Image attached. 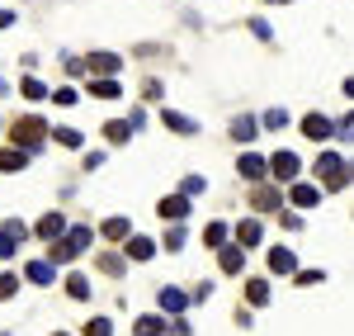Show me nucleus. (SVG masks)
Segmentation results:
<instances>
[{"mask_svg": "<svg viewBox=\"0 0 354 336\" xmlns=\"http://www.w3.org/2000/svg\"><path fill=\"white\" fill-rule=\"evenodd\" d=\"M48 133H53V128H48L38 114H28V118H15V128H10V142H15V147H24V152H38Z\"/></svg>", "mask_w": 354, "mask_h": 336, "instance_id": "f257e3e1", "label": "nucleus"}, {"mask_svg": "<svg viewBox=\"0 0 354 336\" xmlns=\"http://www.w3.org/2000/svg\"><path fill=\"white\" fill-rule=\"evenodd\" d=\"M24 242H28V227L19 223V218H5V223H0V256H15Z\"/></svg>", "mask_w": 354, "mask_h": 336, "instance_id": "f03ea898", "label": "nucleus"}, {"mask_svg": "<svg viewBox=\"0 0 354 336\" xmlns=\"http://www.w3.org/2000/svg\"><path fill=\"white\" fill-rule=\"evenodd\" d=\"M302 138L326 142V138H335V123H330L326 114H307V118H302Z\"/></svg>", "mask_w": 354, "mask_h": 336, "instance_id": "7ed1b4c3", "label": "nucleus"}, {"mask_svg": "<svg viewBox=\"0 0 354 336\" xmlns=\"http://www.w3.org/2000/svg\"><path fill=\"white\" fill-rule=\"evenodd\" d=\"M28 157H33V152L15 147V142H10V147H0V175H19V170L28 166Z\"/></svg>", "mask_w": 354, "mask_h": 336, "instance_id": "20e7f679", "label": "nucleus"}, {"mask_svg": "<svg viewBox=\"0 0 354 336\" xmlns=\"http://www.w3.org/2000/svg\"><path fill=\"white\" fill-rule=\"evenodd\" d=\"M85 71H90V76H118V71H123V57H113V53H90Z\"/></svg>", "mask_w": 354, "mask_h": 336, "instance_id": "39448f33", "label": "nucleus"}, {"mask_svg": "<svg viewBox=\"0 0 354 336\" xmlns=\"http://www.w3.org/2000/svg\"><path fill=\"white\" fill-rule=\"evenodd\" d=\"M298 170H302V161L293 157V152H274V157H270V175H274V180H293Z\"/></svg>", "mask_w": 354, "mask_h": 336, "instance_id": "423d86ee", "label": "nucleus"}, {"mask_svg": "<svg viewBox=\"0 0 354 336\" xmlns=\"http://www.w3.org/2000/svg\"><path fill=\"white\" fill-rule=\"evenodd\" d=\"M85 95H95V100H118L123 90L113 76H85Z\"/></svg>", "mask_w": 354, "mask_h": 336, "instance_id": "0eeeda50", "label": "nucleus"}, {"mask_svg": "<svg viewBox=\"0 0 354 336\" xmlns=\"http://www.w3.org/2000/svg\"><path fill=\"white\" fill-rule=\"evenodd\" d=\"M24 280L28 284H57V265L43 256V260H28L24 265Z\"/></svg>", "mask_w": 354, "mask_h": 336, "instance_id": "6e6552de", "label": "nucleus"}, {"mask_svg": "<svg viewBox=\"0 0 354 336\" xmlns=\"http://www.w3.org/2000/svg\"><path fill=\"white\" fill-rule=\"evenodd\" d=\"M161 218H170V223H180V218H189V195H170L161 199V209H156Z\"/></svg>", "mask_w": 354, "mask_h": 336, "instance_id": "1a4fd4ad", "label": "nucleus"}, {"mask_svg": "<svg viewBox=\"0 0 354 336\" xmlns=\"http://www.w3.org/2000/svg\"><path fill=\"white\" fill-rule=\"evenodd\" d=\"M270 270L274 275H298V256L288 251V247H274L270 251Z\"/></svg>", "mask_w": 354, "mask_h": 336, "instance_id": "9d476101", "label": "nucleus"}, {"mask_svg": "<svg viewBox=\"0 0 354 336\" xmlns=\"http://www.w3.org/2000/svg\"><path fill=\"white\" fill-rule=\"evenodd\" d=\"M33 232H38V237H43V242H57V237H62V232H66V218H62V213H43V218H38V227H33Z\"/></svg>", "mask_w": 354, "mask_h": 336, "instance_id": "9b49d317", "label": "nucleus"}, {"mask_svg": "<svg viewBox=\"0 0 354 336\" xmlns=\"http://www.w3.org/2000/svg\"><path fill=\"white\" fill-rule=\"evenodd\" d=\"M133 128H137V118H113V123H104V138H109L113 147H123V142L133 138Z\"/></svg>", "mask_w": 354, "mask_h": 336, "instance_id": "f8f14e48", "label": "nucleus"}, {"mask_svg": "<svg viewBox=\"0 0 354 336\" xmlns=\"http://www.w3.org/2000/svg\"><path fill=\"white\" fill-rule=\"evenodd\" d=\"M236 170H241L245 180H265V175H270V161H265V157H255V152H245Z\"/></svg>", "mask_w": 354, "mask_h": 336, "instance_id": "ddd939ff", "label": "nucleus"}, {"mask_svg": "<svg viewBox=\"0 0 354 336\" xmlns=\"http://www.w3.org/2000/svg\"><path fill=\"white\" fill-rule=\"evenodd\" d=\"M161 123H165V128H175L180 138H189V133H198V128H194V118H185V114H175V109H161Z\"/></svg>", "mask_w": 354, "mask_h": 336, "instance_id": "4468645a", "label": "nucleus"}, {"mask_svg": "<svg viewBox=\"0 0 354 336\" xmlns=\"http://www.w3.org/2000/svg\"><path fill=\"white\" fill-rule=\"evenodd\" d=\"M293 204L298 209H317L322 204V185H293Z\"/></svg>", "mask_w": 354, "mask_h": 336, "instance_id": "2eb2a0df", "label": "nucleus"}, {"mask_svg": "<svg viewBox=\"0 0 354 336\" xmlns=\"http://www.w3.org/2000/svg\"><path fill=\"white\" fill-rule=\"evenodd\" d=\"M100 232H104L109 242H128V237H133V223H128V218H104Z\"/></svg>", "mask_w": 354, "mask_h": 336, "instance_id": "dca6fc26", "label": "nucleus"}, {"mask_svg": "<svg viewBox=\"0 0 354 336\" xmlns=\"http://www.w3.org/2000/svg\"><path fill=\"white\" fill-rule=\"evenodd\" d=\"M123 251L133 256V260H151V256H156V242H151V237H128Z\"/></svg>", "mask_w": 354, "mask_h": 336, "instance_id": "f3484780", "label": "nucleus"}, {"mask_svg": "<svg viewBox=\"0 0 354 336\" xmlns=\"http://www.w3.org/2000/svg\"><path fill=\"white\" fill-rule=\"evenodd\" d=\"M241 265H245V247H222V270L227 275H241Z\"/></svg>", "mask_w": 354, "mask_h": 336, "instance_id": "a211bd4d", "label": "nucleus"}, {"mask_svg": "<svg viewBox=\"0 0 354 336\" xmlns=\"http://www.w3.org/2000/svg\"><path fill=\"white\" fill-rule=\"evenodd\" d=\"M19 95H24V100H33V105H38V100H48V95H53V90H48V85L38 81V76H24V81H19Z\"/></svg>", "mask_w": 354, "mask_h": 336, "instance_id": "6ab92c4d", "label": "nucleus"}, {"mask_svg": "<svg viewBox=\"0 0 354 336\" xmlns=\"http://www.w3.org/2000/svg\"><path fill=\"white\" fill-rule=\"evenodd\" d=\"M250 204H255V209H279L283 199H279V190H274V185H255V195H250Z\"/></svg>", "mask_w": 354, "mask_h": 336, "instance_id": "aec40b11", "label": "nucleus"}, {"mask_svg": "<svg viewBox=\"0 0 354 336\" xmlns=\"http://www.w3.org/2000/svg\"><path fill=\"white\" fill-rule=\"evenodd\" d=\"M255 242H260V223H255V218L236 223V247H255Z\"/></svg>", "mask_w": 354, "mask_h": 336, "instance_id": "412c9836", "label": "nucleus"}, {"mask_svg": "<svg viewBox=\"0 0 354 336\" xmlns=\"http://www.w3.org/2000/svg\"><path fill=\"white\" fill-rule=\"evenodd\" d=\"M255 128H260L255 118H236V123H232V138H236V142H255V138H260Z\"/></svg>", "mask_w": 354, "mask_h": 336, "instance_id": "4be33fe9", "label": "nucleus"}, {"mask_svg": "<svg viewBox=\"0 0 354 336\" xmlns=\"http://www.w3.org/2000/svg\"><path fill=\"white\" fill-rule=\"evenodd\" d=\"M245 299H250L255 308H260V303H270V284H265V280H245Z\"/></svg>", "mask_w": 354, "mask_h": 336, "instance_id": "5701e85b", "label": "nucleus"}, {"mask_svg": "<svg viewBox=\"0 0 354 336\" xmlns=\"http://www.w3.org/2000/svg\"><path fill=\"white\" fill-rule=\"evenodd\" d=\"M165 322L156 317V312H147V317H137V336H161Z\"/></svg>", "mask_w": 354, "mask_h": 336, "instance_id": "b1692460", "label": "nucleus"}, {"mask_svg": "<svg viewBox=\"0 0 354 336\" xmlns=\"http://www.w3.org/2000/svg\"><path fill=\"white\" fill-rule=\"evenodd\" d=\"M53 138L62 142V147H81V142H85V138H81V128H71V123H62V128H53Z\"/></svg>", "mask_w": 354, "mask_h": 336, "instance_id": "393cba45", "label": "nucleus"}, {"mask_svg": "<svg viewBox=\"0 0 354 336\" xmlns=\"http://www.w3.org/2000/svg\"><path fill=\"white\" fill-rule=\"evenodd\" d=\"M66 294H71L76 303H81V299H90V280H85V275H66Z\"/></svg>", "mask_w": 354, "mask_h": 336, "instance_id": "a878e982", "label": "nucleus"}, {"mask_svg": "<svg viewBox=\"0 0 354 336\" xmlns=\"http://www.w3.org/2000/svg\"><path fill=\"white\" fill-rule=\"evenodd\" d=\"M15 294H19V275H15V270H0V303L15 299Z\"/></svg>", "mask_w": 354, "mask_h": 336, "instance_id": "bb28decb", "label": "nucleus"}, {"mask_svg": "<svg viewBox=\"0 0 354 336\" xmlns=\"http://www.w3.org/2000/svg\"><path fill=\"white\" fill-rule=\"evenodd\" d=\"M156 299H161V308H170V312H180V308H185V303H189V299H185L180 289H161Z\"/></svg>", "mask_w": 354, "mask_h": 336, "instance_id": "cd10ccee", "label": "nucleus"}, {"mask_svg": "<svg viewBox=\"0 0 354 336\" xmlns=\"http://www.w3.org/2000/svg\"><path fill=\"white\" fill-rule=\"evenodd\" d=\"M53 100L62 105V109H71V105L81 100V90H76V85H57V90H53Z\"/></svg>", "mask_w": 354, "mask_h": 336, "instance_id": "c85d7f7f", "label": "nucleus"}, {"mask_svg": "<svg viewBox=\"0 0 354 336\" xmlns=\"http://www.w3.org/2000/svg\"><path fill=\"white\" fill-rule=\"evenodd\" d=\"M100 270H104V275H123V256L104 251V256H100Z\"/></svg>", "mask_w": 354, "mask_h": 336, "instance_id": "c756f323", "label": "nucleus"}, {"mask_svg": "<svg viewBox=\"0 0 354 336\" xmlns=\"http://www.w3.org/2000/svg\"><path fill=\"white\" fill-rule=\"evenodd\" d=\"M203 242H208V247H222V242H227V223H208Z\"/></svg>", "mask_w": 354, "mask_h": 336, "instance_id": "7c9ffc66", "label": "nucleus"}, {"mask_svg": "<svg viewBox=\"0 0 354 336\" xmlns=\"http://www.w3.org/2000/svg\"><path fill=\"white\" fill-rule=\"evenodd\" d=\"M85 336H113L109 317H95V322H85Z\"/></svg>", "mask_w": 354, "mask_h": 336, "instance_id": "2f4dec72", "label": "nucleus"}, {"mask_svg": "<svg viewBox=\"0 0 354 336\" xmlns=\"http://www.w3.org/2000/svg\"><path fill=\"white\" fill-rule=\"evenodd\" d=\"M180 247H185V227H170L165 232V251H180Z\"/></svg>", "mask_w": 354, "mask_h": 336, "instance_id": "473e14b6", "label": "nucleus"}, {"mask_svg": "<svg viewBox=\"0 0 354 336\" xmlns=\"http://www.w3.org/2000/svg\"><path fill=\"white\" fill-rule=\"evenodd\" d=\"M260 123H265V128H283V123H288V114H283V109H270Z\"/></svg>", "mask_w": 354, "mask_h": 336, "instance_id": "72a5a7b5", "label": "nucleus"}, {"mask_svg": "<svg viewBox=\"0 0 354 336\" xmlns=\"http://www.w3.org/2000/svg\"><path fill=\"white\" fill-rule=\"evenodd\" d=\"M298 284L307 289V284H322V270H298Z\"/></svg>", "mask_w": 354, "mask_h": 336, "instance_id": "f704fd0d", "label": "nucleus"}, {"mask_svg": "<svg viewBox=\"0 0 354 336\" xmlns=\"http://www.w3.org/2000/svg\"><path fill=\"white\" fill-rule=\"evenodd\" d=\"M185 195H203V175H189L185 180Z\"/></svg>", "mask_w": 354, "mask_h": 336, "instance_id": "c9c22d12", "label": "nucleus"}, {"mask_svg": "<svg viewBox=\"0 0 354 336\" xmlns=\"http://www.w3.org/2000/svg\"><path fill=\"white\" fill-rule=\"evenodd\" d=\"M335 138H354V114L345 118V123H335Z\"/></svg>", "mask_w": 354, "mask_h": 336, "instance_id": "e433bc0d", "label": "nucleus"}, {"mask_svg": "<svg viewBox=\"0 0 354 336\" xmlns=\"http://www.w3.org/2000/svg\"><path fill=\"white\" fill-rule=\"evenodd\" d=\"M15 19H19L15 10H0V28H10V24H15Z\"/></svg>", "mask_w": 354, "mask_h": 336, "instance_id": "4c0bfd02", "label": "nucleus"}, {"mask_svg": "<svg viewBox=\"0 0 354 336\" xmlns=\"http://www.w3.org/2000/svg\"><path fill=\"white\" fill-rule=\"evenodd\" d=\"M345 95H350V100H354V76H350V81H345Z\"/></svg>", "mask_w": 354, "mask_h": 336, "instance_id": "58836bf2", "label": "nucleus"}, {"mask_svg": "<svg viewBox=\"0 0 354 336\" xmlns=\"http://www.w3.org/2000/svg\"><path fill=\"white\" fill-rule=\"evenodd\" d=\"M274 5H288V0H274Z\"/></svg>", "mask_w": 354, "mask_h": 336, "instance_id": "ea45409f", "label": "nucleus"}, {"mask_svg": "<svg viewBox=\"0 0 354 336\" xmlns=\"http://www.w3.org/2000/svg\"><path fill=\"white\" fill-rule=\"evenodd\" d=\"M53 336H66V332H53Z\"/></svg>", "mask_w": 354, "mask_h": 336, "instance_id": "a19ab883", "label": "nucleus"}, {"mask_svg": "<svg viewBox=\"0 0 354 336\" xmlns=\"http://www.w3.org/2000/svg\"><path fill=\"white\" fill-rule=\"evenodd\" d=\"M0 336H5V332H0Z\"/></svg>", "mask_w": 354, "mask_h": 336, "instance_id": "79ce46f5", "label": "nucleus"}]
</instances>
